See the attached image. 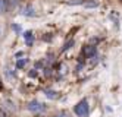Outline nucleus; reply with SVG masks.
Wrapping results in <instances>:
<instances>
[{"mask_svg": "<svg viewBox=\"0 0 122 117\" xmlns=\"http://www.w3.org/2000/svg\"><path fill=\"white\" fill-rule=\"evenodd\" d=\"M74 111L78 117H88L90 113V107H88V101L87 100H81L75 107H74Z\"/></svg>", "mask_w": 122, "mask_h": 117, "instance_id": "1", "label": "nucleus"}, {"mask_svg": "<svg viewBox=\"0 0 122 117\" xmlns=\"http://www.w3.org/2000/svg\"><path fill=\"white\" fill-rule=\"evenodd\" d=\"M27 108L31 111V113H41V111H44V104L43 103H40V101H37V100H32L31 103H28V107Z\"/></svg>", "mask_w": 122, "mask_h": 117, "instance_id": "2", "label": "nucleus"}, {"mask_svg": "<svg viewBox=\"0 0 122 117\" xmlns=\"http://www.w3.org/2000/svg\"><path fill=\"white\" fill-rule=\"evenodd\" d=\"M82 54H84L85 57H93V56L96 54V47H94V46H85V47L82 48Z\"/></svg>", "mask_w": 122, "mask_h": 117, "instance_id": "3", "label": "nucleus"}, {"mask_svg": "<svg viewBox=\"0 0 122 117\" xmlns=\"http://www.w3.org/2000/svg\"><path fill=\"white\" fill-rule=\"evenodd\" d=\"M24 40H25V44H27L28 47H31L32 44H34V34L31 31L24 32Z\"/></svg>", "mask_w": 122, "mask_h": 117, "instance_id": "4", "label": "nucleus"}, {"mask_svg": "<svg viewBox=\"0 0 122 117\" xmlns=\"http://www.w3.org/2000/svg\"><path fill=\"white\" fill-rule=\"evenodd\" d=\"M22 15H25V16H34V15H36V13H34V7L32 6H27V7L24 9Z\"/></svg>", "mask_w": 122, "mask_h": 117, "instance_id": "5", "label": "nucleus"}, {"mask_svg": "<svg viewBox=\"0 0 122 117\" xmlns=\"http://www.w3.org/2000/svg\"><path fill=\"white\" fill-rule=\"evenodd\" d=\"M7 9V2L6 0H0V15H3Z\"/></svg>", "mask_w": 122, "mask_h": 117, "instance_id": "6", "label": "nucleus"}, {"mask_svg": "<svg viewBox=\"0 0 122 117\" xmlns=\"http://www.w3.org/2000/svg\"><path fill=\"white\" fill-rule=\"evenodd\" d=\"M27 59H18V61H16V69H22L25 65H27Z\"/></svg>", "mask_w": 122, "mask_h": 117, "instance_id": "7", "label": "nucleus"}, {"mask_svg": "<svg viewBox=\"0 0 122 117\" xmlns=\"http://www.w3.org/2000/svg\"><path fill=\"white\" fill-rule=\"evenodd\" d=\"M82 6H84V7H97L99 3H97V2H85V0H84Z\"/></svg>", "mask_w": 122, "mask_h": 117, "instance_id": "8", "label": "nucleus"}, {"mask_svg": "<svg viewBox=\"0 0 122 117\" xmlns=\"http://www.w3.org/2000/svg\"><path fill=\"white\" fill-rule=\"evenodd\" d=\"M46 95H47V98H50V100H55V98L57 97V94L55 91H50V89H49V91H46Z\"/></svg>", "mask_w": 122, "mask_h": 117, "instance_id": "9", "label": "nucleus"}, {"mask_svg": "<svg viewBox=\"0 0 122 117\" xmlns=\"http://www.w3.org/2000/svg\"><path fill=\"white\" fill-rule=\"evenodd\" d=\"M71 46H74V40H69L65 46H63V48H62V51H66V50H69L71 48Z\"/></svg>", "mask_w": 122, "mask_h": 117, "instance_id": "10", "label": "nucleus"}, {"mask_svg": "<svg viewBox=\"0 0 122 117\" xmlns=\"http://www.w3.org/2000/svg\"><path fill=\"white\" fill-rule=\"evenodd\" d=\"M12 28H13V31H15L16 34H19V32H21V26H18L16 23H13V25H12Z\"/></svg>", "mask_w": 122, "mask_h": 117, "instance_id": "11", "label": "nucleus"}, {"mask_svg": "<svg viewBox=\"0 0 122 117\" xmlns=\"http://www.w3.org/2000/svg\"><path fill=\"white\" fill-rule=\"evenodd\" d=\"M6 116H7V114H6L3 110H0V117H6Z\"/></svg>", "mask_w": 122, "mask_h": 117, "instance_id": "12", "label": "nucleus"}, {"mask_svg": "<svg viewBox=\"0 0 122 117\" xmlns=\"http://www.w3.org/2000/svg\"><path fill=\"white\" fill-rule=\"evenodd\" d=\"M36 75H37L36 72H30V76H31V78H34V76H36Z\"/></svg>", "mask_w": 122, "mask_h": 117, "instance_id": "13", "label": "nucleus"}]
</instances>
